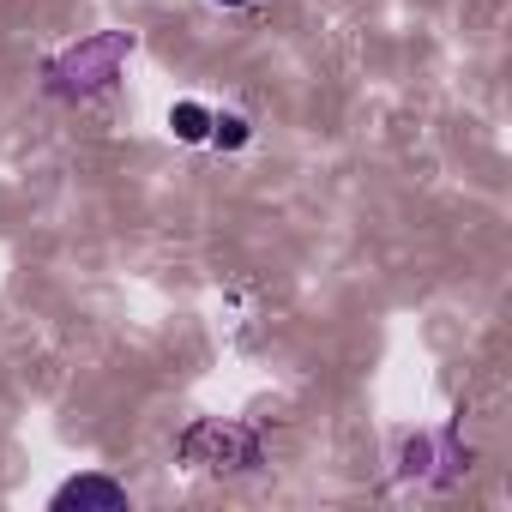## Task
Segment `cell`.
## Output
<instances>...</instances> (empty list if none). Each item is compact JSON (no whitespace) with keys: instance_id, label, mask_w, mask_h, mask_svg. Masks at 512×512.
<instances>
[{"instance_id":"2","label":"cell","mask_w":512,"mask_h":512,"mask_svg":"<svg viewBox=\"0 0 512 512\" xmlns=\"http://www.w3.org/2000/svg\"><path fill=\"white\" fill-rule=\"evenodd\" d=\"M181 458L199 470H253L260 464V440L235 422H193L181 434Z\"/></svg>"},{"instance_id":"1","label":"cell","mask_w":512,"mask_h":512,"mask_svg":"<svg viewBox=\"0 0 512 512\" xmlns=\"http://www.w3.org/2000/svg\"><path fill=\"white\" fill-rule=\"evenodd\" d=\"M133 55V37L127 31H103V37H85L73 43L67 55H55L43 67V91L61 97V103H91L103 97L115 79H121V61Z\"/></svg>"},{"instance_id":"4","label":"cell","mask_w":512,"mask_h":512,"mask_svg":"<svg viewBox=\"0 0 512 512\" xmlns=\"http://www.w3.org/2000/svg\"><path fill=\"white\" fill-rule=\"evenodd\" d=\"M169 133H175L181 145H205V139H211V109H205V103H175V109H169Z\"/></svg>"},{"instance_id":"6","label":"cell","mask_w":512,"mask_h":512,"mask_svg":"<svg viewBox=\"0 0 512 512\" xmlns=\"http://www.w3.org/2000/svg\"><path fill=\"white\" fill-rule=\"evenodd\" d=\"M217 7H247V0H217Z\"/></svg>"},{"instance_id":"3","label":"cell","mask_w":512,"mask_h":512,"mask_svg":"<svg viewBox=\"0 0 512 512\" xmlns=\"http://www.w3.org/2000/svg\"><path fill=\"white\" fill-rule=\"evenodd\" d=\"M49 506H55V512H73V506H103V512H121V506H127V488H121L115 476H97V470H85V476L61 482Z\"/></svg>"},{"instance_id":"5","label":"cell","mask_w":512,"mask_h":512,"mask_svg":"<svg viewBox=\"0 0 512 512\" xmlns=\"http://www.w3.org/2000/svg\"><path fill=\"white\" fill-rule=\"evenodd\" d=\"M247 139H253L247 115H211V145H223V151H241Z\"/></svg>"}]
</instances>
